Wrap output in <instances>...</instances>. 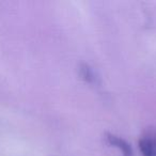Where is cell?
<instances>
[{
    "label": "cell",
    "instance_id": "obj_3",
    "mask_svg": "<svg viewBox=\"0 0 156 156\" xmlns=\"http://www.w3.org/2000/svg\"><path fill=\"white\" fill-rule=\"evenodd\" d=\"M81 72H83L81 74H83V78H85L87 81L95 80V76H94V74H93V71H92L88 65H83V66L81 67Z\"/></svg>",
    "mask_w": 156,
    "mask_h": 156
},
{
    "label": "cell",
    "instance_id": "obj_1",
    "mask_svg": "<svg viewBox=\"0 0 156 156\" xmlns=\"http://www.w3.org/2000/svg\"><path fill=\"white\" fill-rule=\"evenodd\" d=\"M142 156H156V129L147 130L139 140Z\"/></svg>",
    "mask_w": 156,
    "mask_h": 156
},
{
    "label": "cell",
    "instance_id": "obj_2",
    "mask_svg": "<svg viewBox=\"0 0 156 156\" xmlns=\"http://www.w3.org/2000/svg\"><path fill=\"white\" fill-rule=\"evenodd\" d=\"M106 139L109 144L113 145V147H117L118 149L123 153L124 156H133L132 147H130V145L128 144L124 139L120 138V137L115 136V135H112V134H107Z\"/></svg>",
    "mask_w": 156,
    "mask_h": 156
}]
</instances>
